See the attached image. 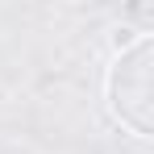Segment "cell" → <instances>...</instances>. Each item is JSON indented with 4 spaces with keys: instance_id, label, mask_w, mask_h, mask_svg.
<instances>
[{
    "instance_id": "cell-1",
    "label": "cell",
    "mask_w": 154,
    "mask_h": 154,
    "mask_svg": "<svg viewBox=\"0 0 154 154\" xmlns=\"http://www.w3.org/2000/svg\"><path fill=\"white\" fill-rule=\"evenodd\" d=\"M154 33H133V42L117 46L104 71V108L117 125L137 142L154 137Z\"/></svg>"
}]
</instances>
